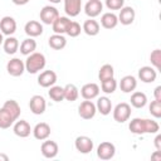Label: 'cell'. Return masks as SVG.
<instances>
[{"label":"cell","mask_w":161,"mask_h":161,"mask_svg":"<svg viewBox=\"0 0 161 161\" xmlns=\"http://www.w3.org/2000/svg\"><path fill=\"white\" fill-rule=\"evenodd\" d=\"M112 112H113V119L116 122L125 123L131 117V104H128L127 102H121L114 108H112Z\"/></svg>","instance_id":"cell-3"},{"label":"cell","mask_w":161,"mask_h":161,"mask_svg":"<svg viewBox=\"0 0 161 161\" xmlns=\"http://www.w3.org/2000/svg\"><path fill=\"white\" fill-rule=\"evenodd\" d=\"M137 87V79L133 75H125L119 80V88L123 93H131Z\"/></svg>","instance_id":"cell-22"},{"label":"cell","mask_w":161,"mask_h":161,"mask_svg":"<svg viewBox=\"0 0 161 161\" xmlns=\"http://www.w3.org/2000/svg\"><path fill=\"white\" fill-rule=\"evenodd\" d=\"M3 48H4V52L6 53V54H10V55H13V54H15L18 50H19V40L16 39V38H14V36H8L6 39H4V42H3Z\"/></svg>","instance_id":"cell-27"},{"label":"cell","mask_w":161,"mask_h":161,"mask_svg":"<svg viewBox=\"0 0 161 161\" xmlns=\"http://www.w3.org/2000/svg\"><path fill=\"white\" fill-rule=\"evenodd\" d=\"M33 136L39 140V141H44L50 136V126L47 122H39L34 126L33 128Z\"/></svg>","instance_id":"cell-17"},{"label":"cell","mask_w":161,"mask_h":161,"mask_svg":"<svg viewBox=\"0 0 161 161\" xmlns=\"http://www.w3.org/2000/svg\"><path fill=\"white\" fill-rule=\"evenodd\" d=\"M8 160H9L8 155H5V153H0V161H8Z\"/></svg>","instance_id":"cell-44"},{"label":"cell","mask_w":161,"mask_h":161,"mask_svg":"<svg viewBox=\"0 0 161 161\" xmlns=\"http://www.w3.org/2000/svg\"><path fill=\"white\" fill-rule=\"evenodd\" d=\"M138 78L143 83H152L157 78V70L153 67H150V65L141 67L138 69Z\"/></svg>","instance_id":"cell-14"},{"label":"cell","mask_w":161,"mask_h":161,"mask_svg":"<svg viewBox=\"0 0 161 161\" xmlns=\"http://www.w3.org/2000/svg\"><path fill=\"white\" fill-rule=\"evenodd\" d=\"M148 111L151 113V116H153L155 118H160L161 117V101H152L148 106Z\"/></svg>","instance_id":"cell-38"},{"label":"cell","mask_w":161,"mask_h":161,"mask_svg":"<svg viewBox=\"0 0 161 161\" xmlns=\"http://www.w3.org/2000/svg\"><path fill=\"white\" fill-rule=\"evenodd\" d=\"M117 24H118V18H117V15L114 13L108 11V13L102 14V16H101V25L104 29H113V28L117 26Z\"/></svg>","instance_id":"cell-26"},{"label":"cell","mask_w":161,"mask_h":161,"mask_svg":"<svg viewBox=\"0 0 161 161\" xmlns=\"http://www.w3.org/2000/svg\"><path fill=\"white\" fill-rule=\"evenodd\" d=\"M6 70L11 77H20L25 72V63L19 58H13L8 62Z\"/></svg>","instance_id":"cell-7"},{"label":"cell","mask_w":161,"mask_h":161,"mask_svg":"<svg viewBox=\"0 0 161 161\" xmlns=\"http://www.w3.org/2000/svg\"><path fill=\"white\" fill-rule=\"evenodd\" d=\"M64 1V11L68 16L74 18L82 10V0H63Z\"/></svg>","instance_id":"cell-19"},{"label":"cell","mask_w":161,"mask_h":161,"mask_svg":"<svg viewBox=\"0 0 161 161\" xmlns=\"http://www.w3.org/2000/svg\"><path fill=\"white\" fill-rule=\"evenodd\" d=\"M103 10V4L101 0H88L87 4L84 5V13L89 18H96L98 16Z\"/></svg>","instance_id":"cell-12"},{"label":"cell","mask_w":161,"mask_h":161,"mask_svg":"<svg viewBox=\"0 0 161 161\" xmlns=\"http://www.w3.org/2000/svg\"><path fill=\"white\" fill-rule=\"evenodd\" d=\"M99 94V86L97 83H86L82 88H80V96L84 99H94L97 98Z\"/></svg>","instance_id":"cell-18"},{"label":"cell","mask_w":161,"mask_h":161,"mask_svg":"<svg viewBox=\"0 0 161 161\" xmlns=\"http://www.w3.org/2000/svg\"><path fill=\"white\" fill-rule=\"evenodd\" d=\"M57 82V73L54 70H43L38 75V84L43 88H49Z\"/></svg>","instance_id":"cell-10"},{"label":"cell","mask_w":161,"mask_h":161,"mask_svg":"<svg viewBox=\"0 0 161 161\" xmlns=\"http://www.w3.org/2000/svg\"><path fill=\"white\" fill-rule=\"evenodd\" d=\"M59 16V11L57 8L52 6V5H45L43 6V9L39 13V18L40 21L47 24V25H52L54 23V20Z\"/></svg>","instance_id":"cell-4"},{"label":"cell","mask_w":161,"mask_h":161,"mask_svg":"<svg viewBox=\"0 0 161 161\" xmlns=\"http://www.w3.org/2000/svg\"><path fill=\"white\" fill-rule=\"evenodd\" d=\"M125 5V0H106V6L109 10H121Z\"/></svg>","instance_id":"cell-39"},{"label":"cell","mask_w":161,"mask_h":161,"mask_svg":"<svg viewBox=\"0 0 161 161\" xmlns=\"http://www.w3.org/2000/svg\"><path fill=\"white\" fill-rule=\"evenodd\" d=\"M151 158L152 160H156V161H160L161 160V151H155V153L153 155H151Z\"/></svg>","instance_id":"cell-42"},{"label":"cell","mask_w":161,"mask_h":161,"mask_svg":"<svg viewBox=\"0 0 161 161\" xmlns=\"http://www.w3.org/2000/svg\"><path fill=\"white\" fill-rule=\"evenodd\" d=\"M116 153V146L112 142H101L97 147V156L101 160H111Z\"/></svg>","instance_id":"cell-6"},{"label":"cell","mask_w":161,"mask_h":161,"mask_svg":"<svg viewBox=\"0 0 161 161\" xmlns=\"http://www.w3.org/2000/svg\"><path fill=\"white\" fill-rule=\"evenodd\" d=\"M15 121H16V119H15L4 107L0 108V128L6 130V128H9L10 126H13Z\"/></svg>","instance_id":"cell-30"},{"label":"cell","mask_w":161,"mask_h":161,"mask_svg":"<svg viewBox=\"0 0 161 161\" xmlns=\"http://www.w3.org/2000/svg\"><path fill=\"white\" fill-rule=\"evenodd\" d=\"M48 1H50L52 4H59L62 0H48Z\"/></svg>","instance_id":"cell-46"},{"label":"cell","mask_w":161,"mask_h":161,"mask_svg":"<svg viewBox=\"0 0 161 161\" xmlns=\"http://www.w3.org/2000/svg\"><path fill=\"white\" fill-rule=\"evenodd\" d=\"M13 131H14V133H15L18 137L25 138V137L30 136L33 128L30 127V125H29L28 121H25V119H20V121H16V122L14 123Z\"/></svg>","instance_id":"cell-16"},{"label":"cell","mask_w":161,"mask_h":161,"mask_svg":"<svg viewBox=\"0 0 161 161\" xmlns=\"http://www.w3.org/2000/svg\"><path fill=\"white\" fill-rule=\"evenodd\" d=\"M3 42H4V34L0 31V45L3 44Z\"/></svg>","instance_id":"cell-45"},{"label":"cell","mask_w":161,"mask_h":161,"mask_svg":"<svg viewBox=\"0 0 161 161\" xmlns=\"http://www.w3.org/2000/svg\"><path fill=\"white\" fill-rule=\"evenodd\" d=\"M29 108H30L31 113H34V114H43L47 108V102H45L44 97L39 96V94L33 96L29 101Z\"/></svg>","instance_id":"cell-8"},{"label":"cell","mask_w":161,"mask_h":161,"mask_svg":"<svg viewBox=\"0 0 161 161\" xmlns=\"http://www.w3.org/2000/svg\"><path fill=\"white\" fill-rule=\"evenodd\" d=\"M15 5H19V6H21V5H25V4H28L30 0H11Z\"/></svg>","instance_id":"cell-43"},{"label":"cell","mask_w":161,"mask_h":161,"mask_svg":"<svg viewBox=\"0 0 161 161\" xmlns=\"http://www.w3.org/2000/svg\"><path fill=\"white\" fill-rule=\"evenodd\" d=\"M70 21L72 20L68 16H58L52 24V29L55 34H65Z\"/></svg>","instance_id":"cell-20"},{"label":"cell","mask_w":161,"mask_h":161,"mask_svg":"<svg viewBox=\"0 0 161 161\" xmlns=\"http://www.w3.org/2000/svg\"><path fill=\"white\" fill-rule=\"evenodd\" d=\"M48 94H49L50 99L54 101V102H62L64 99V89L60 86H52V87H49Z\"/></svg>","instance_id":"cell-33"},{"label":"cell","mask_w":161,"mask_h":161,"mask_svg":"<svg viewBox=\"0 0 161 161\" xmlns=\"http://www.w3.org/2000/svg\"><path fill=\"white\" fill-rule=\"evenodd\" d=\"M80 31H82L80 24L77 23V21H70V24H69V26H68L65 34H68L70 38H77V36L80 34Z\"/></svg>","instance_id":"cell-37"},{"label":"cell","mask_w":161,"mask_h":161,"mask_svg":"<svg viewBox=\"0 0 161 161\" xmlns=\"http://www.w3.org/2000/svg\"><path fill=\"white\" fill-rule=\"evenodd\" d=\"M24 63H25V70L30 74H35L44 69V67L47 64V59L43 53L34 52L28 55V58Z\"/></svg>","instance_id":"cell-2"},{"label":"cell","mask_w":161,"mask_h":161,"mask_svg":"<svg viewBox=\"0 0 161 161\" xmlns=\"http://www.w3.org/2000/svg\"><path fill=\"white\" fill-rule=\"evenodd\" d=\"M150 62H151L152 67L156 70H160L161 69V50L160 49L152 50V53L150 54Z\"/></svg>","instance_id":"cell-36"},{"label":"cell","mask_w":161,"mask_h":161,"mask_svg":"<svg viewBox=\"0 0 161 161\" xmlns=\"http://www.w3.org/2000/svg\"><path fill=\"white\" fill-rule=\"evenodd\" d=\"M48 44H49V47H50L52 49H54V50H62V49L65 48V45H67V39H65V36H64L63 34H55V33H54L53 35L49 36Z\"/></svg>","instance_id":"cell-24"},{"label":"cell","mask_w":161,"mask_h":161,"mask_svg":"<svg viewBox=\"0 0 161 161\" xmlns=\"http://www.w3.org/2000/svg\"><path fill=\"white\" fill-rule=\"evenodd\" d=\"M82 30H83L87 35H89V36H94V35H97V34L99 33V30H101V25H99V23H98L97 20H94L93 18H89L88 20H86V21L83 23Z\"/></svg>","instance_id":"cell-23"},{"label":"cell","mask_w":161,"mask_h":161,"mask_svg":"<svg viewBox=\"0 0 161 161\" xmlns=\"http://www.w3.org/2000/svg\"><path fill=\"white\" fill-rule=\"evenodd\" d=\"M117 86H118V84H117V80L114 79V77L101 82V89H102V92H104L106 94H112V93L117 89Z\"/></svg>","instance_id":"cell-35"},{"label":"cell","mask_w":161,"mask_h":161,"mask_svg":"<svg viewBox=\"0 0 161 161\" xmlns=\"http://www.w3.org/2000/svg\"><path fill=\"white\" fill-rule=\"evenodd\" d=\"M63 89H64V99H67L69 102H74V101L78 99L79 91H78V88H77L75 84L68 83L65 87H63Z\"/></svg>","instance_id":"cell-31"},{"label":"cell","mask_w":161,"mask_h":161,"mask_svg":"<svg viewBox=\"0 0 161 161\" xmlns=\"http://www.w3.org/2000/svg\"><path fill=\"white\" fill-rule=\"evenodd\" d=\"M74 146L75 150L80 153H89L93 150V140L88 136H78L74 141Z\"/></svg>","instance_id":"cell-9"},{"label":"cell","mask_w":161,"mask_h":161,"mask_svg":"<svg viewBox=\"0 0 161 161\" xmlns=\"http://www.w3.org/2000/svg\"><path fill=\"white\" fill-rule=\"evenodd\" d=\"M114 77V69L111 64H103L101 68H99V72H98V79L102 82V80H106V79H109V78H113Z\"/></svg>","instance_id":"cell-34"},{"label":"cell","mask_w":161,"mask_h":161,"mask_svg":"<svg viewBox=\"0 0 161 161\" xmlns=\"http://www.w3.org/2000/svg\"><path fill=\"white\" fill-rule=\"evenodd\" d=\"M128 128L135 135H145V133H157L160 130V125L155 119L148 118H133L131 119Z\"/></svg>","instance_id":"cell-1"},{"label":"cell","mask_w":161,"mask_h":161,"mask_svg":"<svg viewBox=\"0 0 161 161\" xmlns=\"http://www.w3.org/2000/svg\"><path fill=\"white\" fill-rule=\"evenodd\" d=\"M153 97L156 101H161V86H157L153 89Z\"/></svg>","instance_id":"cell-40"},{"label":"cell","mask_w":161,"mask_h":161,"mask_svg":"<svg viewBox=\"0 0 161 161\" xmlns=\"http://www.w3.org/2000/svg\"><path fill=\"white\" fill-rule=\"evenodd\" d=\"M117 18H118V23H121L122 25H131L136 18L135 9L132 6H123L119 10V14Z\"/></svg>","instance_id":"cell-13"},{"label":"cell","mask_w":161,"mask_h":161,"mask_svg":"<svg viewBox=\"0 0 161 161\" xmlns=\"http://www.w3.org/2000/svg\"><path fill=\"white\" fill-rule=\"evenodd\" d=\"M0 31L4 35H13L16 31V21L13 16H4L0 20Z\"/></svg>","instance_id":"cell-15"},{"label":"cell","mask_w":161,"mask_h":161,"mask_svg":"<svg viewBox=\"0 0 161 161\" xmlns=\"http://www.w3.org/2000/svg\"><path fill=\"white\" fill-rule=\"evenodd\" d=\"M19 48H20V53L23 54V55H29V54H31V53H34L35 52V49H36V42L33 39V38H26V39H24L23 42H21V44L19 45Z\"/></svg>","instance_id":"cell-28"},{"label":"cell","mask_w":161,"mask_h":161,"mask_svg":"<svg viewBox=\"0 0 161 161\" xmlns=\"http://www.w3.org/2000/svg\"><path fill=\"white\" fill-rule=\"evenodd\" d=\"M131 106L135 108H143L147 104V96L143 92H133L131 96Z\"/></svg>","instance_id":"cell-29"},{"label":"cell","mask_w":161,"mask_h":161,"mask_svg":"<svg viewBox=\"0 0 161 161\" xmlns=\"http://www.w3.org/2000/svg\"><path fill=\"white\" fill-rule=\"evenodd\" d=\"M155 147H156V150L157 151H161V135L160 133H157L156 135V137H155Z\"/></svg>","instance_id":"cell-41"},{"label":"cell","mask_w":161,"mask_h":161,"mask_svg":"<svg viewBox=\"0 0 161 161\" xmlns=\"http://www.w3.org/2000/svg\"><path fill=\"white\" fill-rule=\"evenodd\" d=\"M40 151H42V155L45 157V158H54L57 155H58V143L55 141H52V140H44V142L42 143L40 146Z\"/></svg>","instance_id":"cell-11"},{"label":"cell","mask_w":161,"mask_h":161,"mask_svg":"<svg viewBox=\"0 0 161 161\" xmlns=\"http://www.w3.org/2000/svg\"><path fill=\"white\" fill-rule=\"evenodd\" d=\"M96 108H97V112H99L103 116H107L111 113L112 111V102L108 97L103 96V97H98L97 99V103H96Z\"/></svg>","instance_id":"cell-25"},{"label":"cell","mask_w":161,"mask_h":161,"mask_svg":"<svg viewBox=\"0 0 161 161\" xmlns=\"http://www.w3.org/2000/svg\"><path fill=\"white\" fill-rule=\"evenodd\" d=\"M25 34L30 38H35L43 34V25L36 20H29L24 26Z\"/></svg>","instance_id":"cell-21"},{"label":"cell","mask_w":161,"mask_h":161,"mask_svg":"<svg viewBox=\"0 0 161 161\" xmlns=\"http://www.w3.org/2000/svg\"><path fill=\"white\" fill-rule=\"evenodd\" d=\"M3 107H4L15 119L19 118V116H20V113H21V109H20L19 103H18L15 99H8V101H5V103L3 104Z\"/></svg>","instance_id":"cell-32"},{"label":"cell","mask_w":161,"mask_h":161,"mask_svg":"<svg viewBox=\"0 0 161 161\" xmlns=\"http://www.w3.org/2000/svg\"><path fill=\"white\" fill-rule=\"evenodd\" d=\"M96 113H97L96 104L89 99H84L78 107V114L83 119H92L96 116Z\"/></svg>","instance_id":"cell-5"}]
</instances>
